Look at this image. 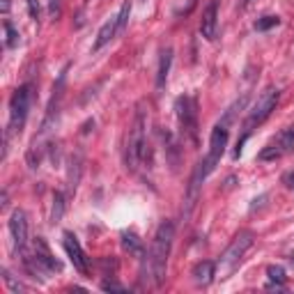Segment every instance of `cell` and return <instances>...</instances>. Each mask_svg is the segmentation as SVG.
Here are the masks:
<instances>
[{"mask_svg": "<svg viewBox=\"0 0 294 294\" xmlns=\"http://www.w3.org/2000/svg\"><path fill=\"white\" fill-rule=\"evenodd\" d=\"M173 239H175L173 221H163L156 228V234H154V239H152V251H150V271H152V276H154L156 288H161L163 281H166V269H168Z\"/></svg>", "mask_w": 294, "mask_h": 294, "instance_id": "cell-1", "label": "cell"}, {"mask_svg": "<svg viewBox=\"0 0 294 294\" xmlns=\"http://www.w3.org/2000/svg\"><path fill=\"white\" fill-rule=\"evenodd\" d=\"M143 150H145V110L143 106H138L133 124L129 129V138H126V166H129V170L138 168L140 159H143Z\"/></svg>", "mask_w": 294, "mask_h": 294, "instance_id": "cell-2", "label": "cell"}, {"mask_svg": "<svg viewBox=\"0 0 294 294\" xmlns=\"http://www.w3.org/2000/svg\"><path fill=\"white\" fill-rule=\"evenodd\" d=\"M28 108H30V85H21L9 103V131L21 133L28 117Z\"/></svg>", "mask_w": 294, "mask_h": 294, "instance_id": "cell-3", "label": "cell"}, {"mask_svg": "<svg viewBox=\"0 0 294 294\" xmlns=\"http://www.w3.org/2000/svg\"><path fill=\"white\" fill-rule=\"evenodd\" d=\"M175 110H177V120H180L182 131L196 143L198 140V110H196V101L191 97H177Z\"/></svg>", "mask_w": 294, "mask_h": 294, "instance_id": "cell-4", "label": "cell"}, {"mask_svg": "<svg viewBox=\"0 0 294 294\" xmlns=\"http://www.w3.org/2000/svg\"><path fill=\"white\" fill-rule=\"evenodd\" d=\"M253 246V232H248V230H244V232H239L237 237L232 239V244H230L228 248H225V253L221 255V260H218V264H221L223 271H232L234 264L239 262L244 255H246V251Z\"/></svg>", "mask_w": 294, "mask_h": 294, "instance_id": "cell-5", "label": "cell"}, {"mask_svg": "<svg viewBox=\"0 0 294 294\" xmlns=\"http://www.w3.org/2000/svg\"><path fill=\"white\" fill-rule=\"evenodd\" d=\"M225 145H228V126H221L218 124L214 131H211V138H209V154L202 159V168L204 173L209 175L211 170L216 168V163L221 161L223 152H225Z\"/></svg>", "mask_w": 294, "mask_h": 294, "instance_id": "cell-6", "label": "cell"}, {"mask_svg": "<svg viewBox=\"0 0 294 294\" xmlns=\"http://www.w3.org/2000/svg\"><path fill=\"white\" fill-rule=\"evenodd\" d=\"M278 99H281V90H267L264 95L258 97V101H255V106L251 108V117H248V126L255 124V122H264L267 117L271 115V110L276 108Z\"/></svg>", "mask_w": 294, "mask_h": 294, "instance_id": "cell-7", "label": "cell"}, {"mask_svg": "<svg viewBox=\"0 0 294 294\" xmlns=\"http://www.w3.org/2000/svg\"><path fill=\"white\" fill-rule=\"evenodd\" d=\"M204 177H207V173H204L202 161H200L198 166H196V170H193V175H191V182H189V191H186V209H184V218L191 216L193 207H196V202H198L200 186H202Z\"/></svg>", "mask_w": 294, "mask_h": 294, "instance_id": "cell-8", "label": "cell"}, {"mask_svg": "<svg viewBox=\"0 0 294 294\" xmlns=\"http://www.w3.org/2000/svg\"><path fill=\"white\" fill-rule=\"evenodd\" d=\"M9 232H12L14 246L18 251H23L25 244H28V218L21 209L12 211V216H9Z\"/></svg>", "mask_w": 294, "mask_h": 294, "instance_id": "cell-9", "label": "cell"}, {"mask_svg": "<svg viewBox=\"0 0 294 294\" xmlns=\"http://www.w3.org/2000/svg\"><path fill=\"white\" fill-rule=\"evenodd\" d=\"M65 251H67V255H69V260L74 262V267H76L81 274H88V271H90V262H88L83 248H81V244L76 241V237H74L72 232H65Z\"/></svg>", "mask_w": 294, "mask_h": 294, "instance_id": "cell-10", "label": "cell"}, {"mask_svg": "<svg viewBox=\"0 0 294 294\" xmlns=\"http://www.w3.org/2000/svg\"><path fill=\"white\" fill-rule=\"evenodd\" d=\"M218 2L216 0H211L209 5H207V9L202 12V21H200V35L204 37V39H216V28H218Z\"/></svg>", "mask_w": 294, "mask_h": 294, "instance_id": "cell-11", "label": "cell"}, {"mask_svg": "<svg viewBox=\"0 0 294 294\" xmlns=\"http://www.w3.org/2000/svg\"><path fill=\"white\" fill-rule=\"evenodd\" d=\"M81 175H83V154H81V152H74V154L69 156V170H67V189H69V196L76 193Z\"/></svg>", "mask_w": 294, "mask_h": 294, "instance_id": "cell-12", "label": "cell"}, {"mask_svg": "<svg viewBox=\"0 0 294 294\" xmlns=\"http://www.w3.org/2000/svg\"><path fill=\"white\" fill-rule=\"evenodd\" d=\"M214 271H216V264L211 260H202L193 267V281L198 285H209L211 278H214Z\"/></svg>", "mask_w": 294, "mask_h": 294, "instance_id": "cell-13", "label": "cell"}, {"mask_svg": "<svg viewBox=\"0 0 294 294\" xmlns=\"http://www.w3.org/2000/svg\"><path fill=\"white\" fill-rule=\"evenodd\" d=\"M115 35H117V23H115V18H110V21H106V23L99 28V32H97L95 51H101V48L106 46V44H108Z\"/></svg>", "mask_w": 294, "mask_h": 294, "instance_id": "cell-14", "label": "cell"}, {"mask_svg": "<svg viewBox=\"0 0 294 294\" xmlns=\"http://www.w3.org/2000/svg\"><path fill=\"white\" fill-rule=\"evenodd\" d=\"M122 248H124L129 255H138V258H143L145 255L143 239H140L136 232H124L122 234Z\"/></svg>", "mask_w": 294, "mask_h": 294, "instance_id": "cell-15", "label": "cell"}, {"mask_svg": "<svg viewBox=\"0 0 294 294\" xmlns=\"http://www.w3.org/2000/svg\"><path fill=\"white\" fill-rule=\"evenodd\" d=\"M170 65H173V48H166L161 53V62H159V74H156V88L161 90L166 81H168V72H170Z\"/></svg>", "mask_w": 294, "mask_h": 294, "instance_id": "cell-16", "label": "cell"}, {"mask_svg": "<svg viewBox=\"0 0 294 294\" xmlns=\"http://www.w3.org/2000/svg\"><path fill=\"white\" fill-rule=\"evenodd\" d=\"M65 214V196L60 191L53 193V207H51V223H60Z\"/></svg>", "mask_w": 294, "mask_h": 294, "instance_id": "cell-17", "label": "cell"}, {"mask_svg": "<svg viewBox=\"0 0 294 294\" xmlns=\"http://www.w3.org/2000/svg\"><path fill=\"white\" fill-rule=\"evenodd\" d=\"M129 16H131V2L126 0L124 5L120 7V12H117V16H115V23H117V35H122L126 28V23H129Z\"/></svg>", "mask_w": 294, "mask_h": 294, "instance_id": "cell-18", "label": "cell"}, {"mask_svg": "<svg viewBox=\"0 0 294 294\" xmlns=\"http://www.w3.org/2000/svg\"><path fill=\"white\" fill-rule=\"evenodd\" d=\"M285 154V152H283V147L281 145H269V147H264L262 152H260V159H262V161H276V159H281V156Z\"/></svg>", "mask_w": 294, "mask_h": 294, "instance_id": "cell-19", "label": "cell"}, {"mask_svg": "<svg viewBox=\"0 0 294 294\" xmlns=\"http://www.w3.org/2000/svg\"><path fill=\"white\" fill-rule=\"evenodd\" d=\"M278 145L283 147V152H292L294 150V126L285 129V131L278 136Z\"/></svg>", "mask_w": 294, "mask_h": 294, "instance_id": "cell-20", "label": "cell"}, {"mask_svg": "<svg viewBox=\"0 0 294 294\" xmlns=\"http://www.w3.org/2000/svg\"><path fill=\"white\" fill-rule=\"evenodd\" d=\"M281 23V18L278 16H262L255 21V30L264 32V30H271V28H276V25Z\"/></svg>", "mask_w": 294, "mask_h": 294, "instance_id": "cell-21", "label": "cell"}, {"mask_svg": "<svg viewBox=\"0 0 294 294\" xmlns=\"http://www.w3.org/2000/svg\"><path fill=\"white\" fill-rule=\"evenodd\" d=\"M267 276H269L271 283H278V285H283V283H285V269H283L281 264H271L269 269H267Z\"/></svg>", "mask_w": 294, "mask_h": 294, "instance_id": "cell-22", "label": "cell"}, {"mask_svg": "<svg viewBox=\"0 0 294 294\" xmlns=\"http://www.w3.org/2000/svg\"><path fill=\"white\" fill-rule=\"evenodd\" d=\"M5 32H7V46L16 48L18 46V32L14 30V25L9 23V21H5Z\"/></svg>", "mask_w": 294, "mask_h": 294, "instance_id": "cell-23", "label": "cell"}, {"mask_svg": "<svg viewBox=\"0 0 294 294\" xmlns=\"http://www.w3.org/2000/svg\"><path fill=\"white\" fill-rule=\"evenodd\" d=\"M101 290H103V292H126L124 285H117L115 281H103L101 283Z\"/></svg>", "mask_w": 294, "mask_h": 294, "instance_id": "cell-24", "label": "cell"}, {"mask_svg": "<svg viewBox=\"0 0 294 294\" xmlns=\"http://www.w3.org/2000/svg\"><path fill=\"white\" fill-rule=\"evenodd\" d=\"M28 7H30V16L35 18H39V5H37V0H28Z\"/></svg>", "mask_w": 294, "mask_h": 294, "instance_id": "cell-25", "label": "cell"}, {"mask_svg": "<svg viewBox=\"0 0 294 294\" xmlns=\"http://www.w3.org/2000/svg\"><path fill=\"white\" fill-rule=\"evenodd\" d=\"M283 182L290 186V189H294V173H288L285 177H283Z\"/></svg>", "mask_w": 294, "mask_h": 294, "instance_id": "cell-26", "label": "cell"}, {"mask_svg": "<svg viewBox=\"0 0 294 294\" xmlns=\"http://www.w3.org/2000/svg\"><path fill=\"white\" fill-rule=\"evenodd\" d=\"M90 126H95V120H88L83 124V133H90Z\"/></svg>", "mask_w": 294, "mask_h": 294, "instance_id": "cell-27", "label": "cell"}, {"mask_svg": "<svg viewBox=\"0 0 294 294\" xmlns=\"http://www.w3.org/2000/svg\"><path fill=\"white\" fill-rule=\"evenodd\" d=\"M0 7H2V14H7L9 12V0H2V5Z\"/></svg>", "mask_w": 294, "mask_h": 294, "instance_id": "cell-28", "label": "cell"}, {"mask_svg": "<svg viewBox=\"0 0 294 294\" xmlns=\"http://www.w3.org/2000/svg\"><path fill=\"white\" fill-rule=\"evenodd\" d=\"M290 264H292V267H294V258H290Z\"/></svg>", "mask_w": 294, "mask_h": 294, "instance_id": "cell-29", "label": "cell"}]
</instances>
